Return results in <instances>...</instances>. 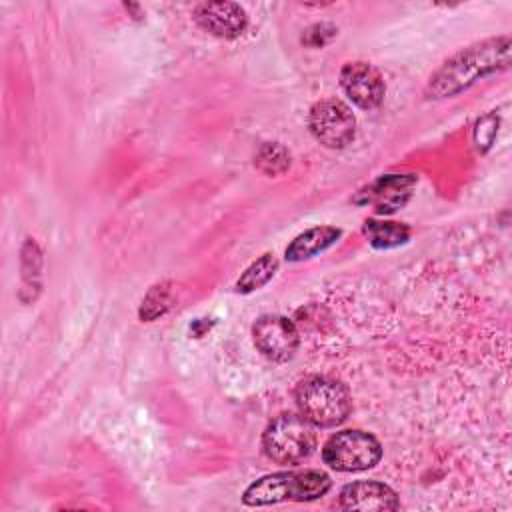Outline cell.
Here are the masks:
<instances>
[{
  "instance_id": "obj_6",
  "label": "cell",
  "mask_w": 512,
  "mask_h": 512,
  "mask_svg": "<svg viewBox=\"0 0 512 512\" xmlns=\"http://www.w3.org/2000/svg\"><path fill=\"white\" fill-rule=\"evenodd\" d=\"M308 126L312 136L326 148H344L354 138L356 118L344 102L328 98L310 108Z\"/></svg>"
},
{
  "instance_id": "obj_8",
  "label": "cell",
  "mask_w": 512,
  "mask_h": 512,
  "mask_svg": "<svg viewBox=\"0 0 512 512\" xmlns=\"http://www.w3.org/2000/svg\"><path fill=\"white\" fill-rule=\"evenodd\" d=\"M416 182L418 178L414 174H386L360 190L354 200L358 204H370L378 214H392L410 200Z\"/></svg>"
},
{
  "instance_id": "obj_10",
  "label": "cell",
  "mask_w": 512,
  "mask_h": 512,
  "mask_svg": "<svg viewBox=\"0 0 512 512\" xmlns=\"http://www.w3.org/2000/svg\"><path fill=\"white\" fill-rule=\"evenodd\" d=\"M196 24L218 36V38H236L248 26V16L244 8L236 2H204L194 10Z\"/></svg>"
},
{
  "instance_id": "obj_14",
  "label": "cell",
  "mask_w": 512,
  "mask_h": 512,
  "mask_svg": "<svg viewBox=\"0 0 512 512\" xmlns=\"http://www.w3.org/2000/svg\"><path fill=\"white\" fill-rule=\"evenodd\" d=\"M278 270V260L274 254H262L258 260H254L244 274L238 278L236 282V292L248 294L258 290L260 286H264Z\"/></svg>"
},
{
  "instance_id": "obj_9",
  "label": "cell",
  "mask_w": 512,
  "mask_h": 512,
  "mask_svg": "<svg viewBox=\"0 0 512 512\" xmlns=\"http://www.w3.org/2000/svg\"><path fill=\"white\" fill-rule=\"evenodd\" d=\"M340 84L346 96L358 108L372 110L384 100V80L380 72L368 62H348L340 72Z\"/></svg>"
},
{
  "instance_id": "obj_12",
  "label": "cell",
  "mask_w": 512,
  "mask_h": 512,
  "mask_svg": "<svg viewBox=\"0 0 512 512\" xmlns=\"http://www.w3.org/2000/svg\"><path fill=\"white\" fill-rule=\"evenodd\" d=\"M342 236L340 228L334 226H316L298 234L286 248V260L302 262L308 260L326 248H330Z\"/></svg>"
},
{
  "instance_id": "obj_13",
  "label": "cell",
  "mask_w": 512,
  "mask_h": 512,
  "mask_svg": "<svg viewBox=\"0 0 512 512\" xmlns=\"http://www.w3.org/2000/svg\"><path fill=\"white\" fill-rule=\"evenodd\" d=\"M364 236L374 248H396L410 238L408 226L400 222H386V220H366L364 222Z\"/></svg>"
},
{
  "instance_id": "obj_16",
  "label": "cell",
  "mask_w": 512,
  "mask_h": 512,
  "mask_svg": "<svg viewBox=\"0 0 512 512\" xmlns=\"http://www.w3.org/2000/svg\"><path fill=\"white\" fill-rule=\"evenodd\" d=\"M166 306H168V288H166V284L154 286V288L150 290V294L146 296V300L142 302L140 316L146 318V320H152V318L164 314Z\"/></svg>"
},
{
  "instance_id": "obj_3",
  "label": "cell",
  "mask_w": 512,
  "mask_h": 512,
  "mask_svg": "<svg viewBox=\"0 0 512 512\" xmlns=\"http://www.w3.org/2000/svg\"><path fill=\"white\" fill-rule=\"evenodd\" d=\"M294 400L302 418L312 426L332 428L346 420L352 408L346 386L330 376H306L296 384Z\"/></svg>"
},
{
  "instance_id": "obj_7",
  "label": "cell",
  "mask_w": 512,
  "mask_h": 512,
  "mask_svg": "<svg viewBox=\"0 0 512 512\" xmlns=\"http://www.w3.org/2000/svg\"><path fill=\"white\" fill-rule=\"evenodd\" d=\"M254 346L272 362H288L300 344L294 322L282 314H264L252 326Z\"/></svg>"
},
{
  "instance_id": "obj_1",
  "label": "cell",
  "mask_w": 512,
  "mask_h": 512,
  "mask_svg": "<svg viewBox=\"0 0 512 512\" xmlns=\"http://www.w3.org/2000/svg\"><path fill=\"white\" fill-rule=\"evenodd\" d=\"M510 64V38L498 36L490 40L476 42L462 48L452 58H448L430 78L426 94L430 98L456 96L470 88L478 80L506 70Z\"/></svg>"
},
{
  "instance_id": "obj_15",
  "label": "cell",
  "mask_w": 512,
  "mask_h": 512,
  "mask_svg": "<svg viewBox=\"0 0 512 512\" xmlns=\"http://www.w3.org/2000/svg\"><path fill=\"white\" fill-rule=\"evenodd\" d=\"M254 164L258 166L260 172H264L268 176H278V174L288 170V166H290V152L282 144H278V142H266L256 152Z\"/></svg>"
},
{
  "instance_id": "obj_11",
  "label": "cell",
  "mask_w": 512,
  "mask_h": 512,
  "mask_svg": "<svg viewBox=\"0 0 512 512\" xmlns=\"http://www.w3.org/2000/svg\"><path fill=\"white\" fill-rule=\"evenodd\" d=\"M400 506L396 492L374 480H358L352 484H346L340 492V508L344 510H396Z\"/></svg>"
},
{
  "instance_id": "obj_5",
  "label": "cell",
  "mask_w": 512,
  "mask_h": 512,
  "mask_svg": "<svg viewBox=\"0 0 512 512\" xmlns=\"http://www.w3.org/2000/svg\"><path fill=\"white\" fill-rule=\"evenodd\" d=\"M382 456L380 442L362 430H342L330 436L322 448L324 462L338 472L374 468Z\"/></svg>"
},
{
  "instance_id": "obj_4",
  "label": "cell",
  "mask_w": 512,
  "mask_h": 512,
  "mask_svg": "<svg viewBox=\"0 0 512 512\" xmlns=\"http://www.w3.org/2000/svg\"><path fill=\"white\" fill-rule=\"evenodd\" d=\"M262 446L270 460L278 464H298L314 450L316 432L300 414H280L266 426Z\"/></svg>"
},
{
  "instance_id": "obj_2",
  "label": "cell",
  "mask_w": 512,
  "mask_h": 512,
  "mask_svg": "<svg viewBox=\"0 0 512 512\" xmlns=\"http://www.w3.org/2000/svg\"><path fill=\"white\" fill-rule=\"evenodd\" d=\"M332 486V480L322 470H296V472H276L252 482L244 494L242 502L246 506H270L286 500L308 502L324 496Z\"/></svg>"
}]
</instances>
